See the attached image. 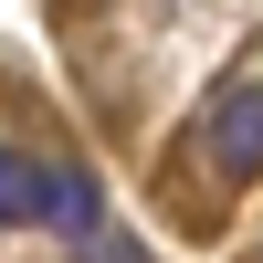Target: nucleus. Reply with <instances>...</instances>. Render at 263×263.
Returning a JSON list of instances; mask_svg holds the SVG:
<instances>
[{
    "instance_id": "obj_1",
    "label": "nucleus",
    "mask_w": 263,
    "mask_h": 263,
    "mask_svg": "<svg viewBox=\"0 0 263 263\" xmlns=\"http://www.w3.org/2000/svg\"><path fill=\"white\" fill-rule=\"evenodd\" d=\"M200 158L211 179H263V63H242V74L211 84V116H200Z\"/></svg>"
},
{
    "instance_id": "obj_2",
    "label": "nucleus",
    "mask_w": 263,
    "mask_h": 263,
    "mask_svg": "<svg viewBox=\"0 0 263 263\" xmlns=\"http://www.w3.org/2000/svg\"><path fill=\"white\" fill-rule=\"evenodd\" d=\"M53 232L74 242L84 263H95V232H105V190H95V168H74V158H53Z\"/></svg>"
},
{
    "instance_id": "obj_3",
    "label": "nucleus",
    "mask_w": 263,
    "mask_h": 263,
    "mask_svg": "<svg viewBox=\"0 0 263 263\" xmlns=\"http://www.w3.org/2000/svg\"><path fill=\"white\" fill-rule=\"evenodd\" d=\"M21 221H53V158L0 147V232H21Z\"/></svg>"
}]
</instances>
